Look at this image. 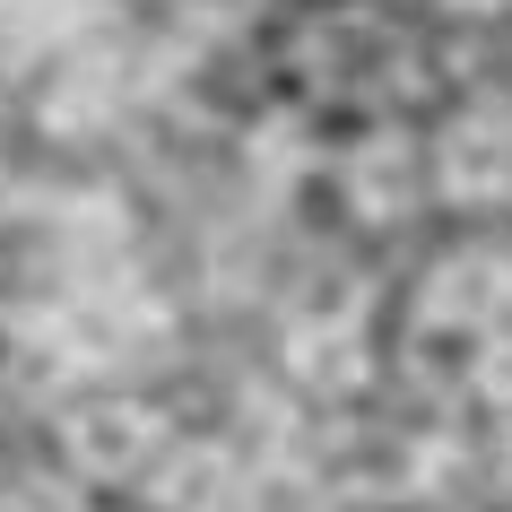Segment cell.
<instances>
[{
	"label": "cell",
	"mask_w": 512,
	"mask_h": 512,
	"mask_svg": "<svg viewBox=\"0 0 512 512\" xmlns=\"http://www.w3.org/2000/svg\"><path fill=\"white\" fill-rule=\"evenodd\" d=\"M478 391L495 408H512V330H495V339H486V356H478Z\"/></svg>",
	"instance_id": "obj_3"
},
{
	"label": "cell",
	"mask_w": 512,
	"mask_h": 512,
	"mask_svg": "<svg viewBox=\"0 0 512 512\" xmlns=\"http://www.w3.org/2000/svg\"><path fill=\"white\" fill-rule=\"evenodd\" d=\"M434 183H443V200H460V209L512 200V131L486 122V113H460L452 131H443V148H434Z\"/></svg>",
	"instance_id": "obj_1"
},
{
	"label": "cell",
	"mask_w": 512,
	"mask_h": 512,
	"mask_svg": "<svg viewBox=\"0 0 512 512\" xmlns=\"http://www.w3.org/2000/svg\"><path fill=\"white\" fill-rule=\"evenodd\" d=\"M426 313L443 330L495 339V330L512 322V252H452V261L434 270V287H426Z\"/></svg>",
	"instance_id": "obj_2"
},
{
	"label": "cell",
	"mask_w": 512,
	"mask_h": 512,
	"mask_svg": "<svg viewBox=\"0 0 512 512\" xmlns=\"http://www.w3.org/2000/svg\"><path fill=\"white\" fill-rule=\"evenodd\" d=\"M452 9H469V18H486V9H504V0H452Z\"/></svg>",
	"instance_id": "obj_4"
}]
</instances>
